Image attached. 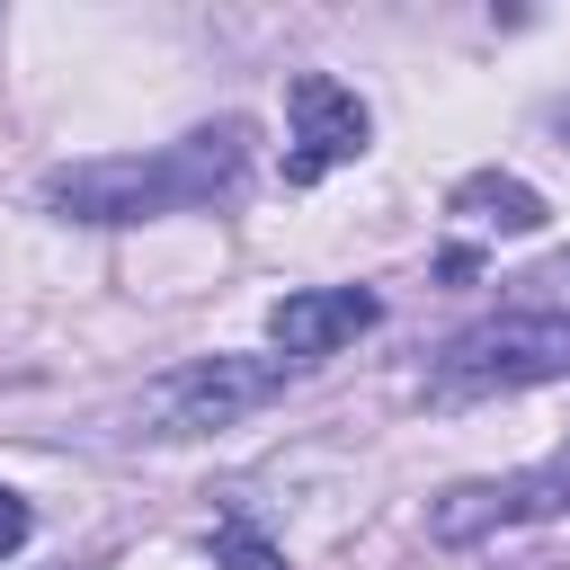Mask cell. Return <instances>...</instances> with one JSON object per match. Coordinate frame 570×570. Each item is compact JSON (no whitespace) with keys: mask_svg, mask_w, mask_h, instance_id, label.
<instances>
[{"mask_svg":"<svg viewBox=\"0 0 570 570\" xmlns=\"http://www.w3.org/2000/svg\"><path fill=\"white\" fill-rule=\"evenodd\" d=\"M249 178V125H196L169 151H107V160H71L45 178V214L62 223H151V214H196V205H232Z\"/></svg>","mask_w":570,"mask_h":570,"instance_id":"obj_1","label":"cell"},{"mask_svg":"<svg viewBox=\"0 0 570 570\" xmlns=\"http://www.w3.org/2000/svg\"><path fill=\"white\" fill-rule=\"evenodd\" d=\"M285 374H294L285 356H196V365L160 374V383L134 401V428H142V436H214V428L267 410V401L285 392Z\"/></svg>","mask_w":570,"mask_h":570,"instance_id":"obj_2","label":"cell"},{"mask_svg":"<svg viewBox=\"0 0 570 570\" xmlns=\"http://www.w3.org/2000/svg\"><path fill=\"white\" fill-rule=\"evenodd\" d=\"M570 374V321L552 312H499L481 330H463L436 356V401H481V392H525Z\"/></svg>","mask_w":570,"mask_h":570,"instance_id":"obj_3","label":"cell"},{"mask_svg":"<svg viewBox=\"0 0 570 570\" xmlns=\"http://www.w3.org/2000/svg\"><path fill=\"white\" fill-rule=\"evenodd\" d=\"M285 116H294V134H285V187H321L330 169H347V160L374 142L365 98H356L347 80H330V71H294Z\"/></svg>","mask_w":570,"mask_h":570,"instance_id":"obj_4","label":"cell"},{"mask_svg":"<svg viewBox=\"0 0 570 570\" xmlns=\"http://www.w3.org/2000/svg\"><path fill=\"white\" fill-rule=\"evenodd\" d=\"M534 517H561V490L543 481V463H534V472H508V481H454V490L428 508V543L463 552V543L508 534V525H534Z\"/></svg>","mask_w":570,"mask_h":570,"instance_id":"obj_5","label":"cell"},{"mask_svg":"<svg viewBox=\"0 0 570 570\" xmlns=\"http://www.w3.org/2000/svg\"><path fill=\"white\" fill-rule=\"evenodd\" d=\"M374 321H383V294H365V285H303V294L267 303V338H276L285 365H294V356H338V347L365 338Z\"/></svg>","mask_w":570,"mask_h":570,"instance_id":"obj_6","label":"cell"},{"mask_svg":"<svg viewBox=\"0 0 570 570\" xmlns=\"http://www.w3.org/2000/svg\"><path fill=\"white\" fill-rule=\"evenodd\" d=\"M445 214H454V223H472V232H508V240H517V232H543V214H552V205H543L517 169H472V178H454Z\"/></svg>","mask_w":570,"mask_h":570,"instance_id":"obj_7","label":"cell"},{"mask_svg":"<svg viewBox=\"0 0 570 570\" xmlns=\"http://www.w3.org/2000/svg\"><path fill=\"white\" fill-rule=\"evenodd\" d=\"M214 570H285V552L249 517H214Z\"/></svg>","mask_w":570,"mask_h":570,"instance_id":"obj_8","label":"cell"},{"mask_svg":"<svg viewBox=\"0 0 570 570\" xmlns=\"http://www.w3.org/2000/svg\"><path fill=\"white\" fill-rule=\"evenodd\" d=\"M517 285H525V303H517V312H552V321H570V249H561V258H543V267H534V276H517Z\"/></svg>","mask_w":570,"mask_h":570,"instance_id":"obj_9","label":"cell"},{"mask_svg":"<svg viewBox=\"0 0 570 570\" xmlns=\"http://www.w3.org/2000/svg\"><path fill=\"white\" fill-rule=\"evenodd\" d=\"M27 534H36V508H27L18 490H0V561H9V552H18Z\"/></svg>","mask_w":570,"mask_h":570,"instance_id":"obj_10","label":"cell"},{"mask_svg":"<svg viewBox=\"0 0 570 570\" xmlns=\"http://www.w3.org/2000/svg\"><path fill=\"white\" fill-rule=\"evenodd\" d=\"M543 481H552V490H561V508H570V445H561V454H543Z\"/></svg>","mask_w":570,"mask_h":570,"instance_id":"obj_11","label":"cell"}]
</instances>
